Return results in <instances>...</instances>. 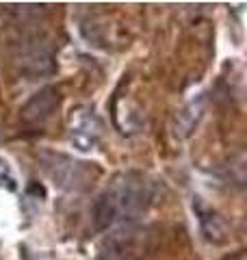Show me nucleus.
<instances>
[{"instance_id": "obj_1", "label": "nucleus", "mask_w": 247, "mask_h": 260, "mask_svg": "<svg viewBox=\"0 0 247 260\" xmlns=\"http://www.w3.org/2000/svg\"><path fill=\"white\" fill-rule=\"evenodd\" d=\"M154 202V189L141 174H119L102 191L94 206V223L98 230H111L133 223Z\"/></svg>"}, {"instance_id": "obj_2", "label": "nucleus", "mask_w": 247, "mask_h": 260, "mask_svg": "<svg viewBox=\"0 0 247 260\" xmlns=\"http://www.w3.org/2000/svg\"><path fill=\"white\" fill-rule=\"evenodd\" d=\"M41 165H44L46 174L52 178V182L59 189L74 191L85 184V167H82V162H76L74 158L65 156V154L44 152L41 154Z\"/></svg>"}, {"instance_id": "obj_4", "label": "nucleus", "mask_w": 247, "mask_h": 260, "mask_svg": "<svg viewBox=\"0 0 247 260\" xmlns=\"http://www.w3.org/2000/svg\"><path fill=\"white\" fill-rule=\"evenodd\" d=\"M59 107V91L54 87H46L44 91H39L30 98V100L24 104L22 109V119L26 126H33V128H41L50 119L52 111Z\"/></svg>"}, {"instance_id": "obj_5", "label": "nucleus", "mask_w": 247, "mask_h": 260, "mask_svg": "<svg viewBox=\"0 0 247 260\" xmlns=\"http://www.w3.org/2000/svg\"><path fill=\"white\" fill-rule=\"evenodd\" d=\"M0 186H5L7 191H15V189H18L15 178H13L11 169H9V165H7L5 160H0Z\"/></svg>"}, {"instance_id": "obj_3", "label": "nucleus", "mask_w": 247, "mask_h": 260, "mask_svg": "<svg viewBox=\"0 0 247 260\" xmlns=\"http://www.w3.org/2000/svg\"><path fill=\"white\" fill-rule=\"evenodd\" d=\"M100 121L91 109L80 107L70 115V143L78 152H91L100 141Z\"/></svg>"}]
</instances>
